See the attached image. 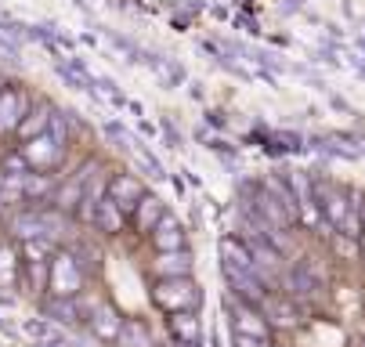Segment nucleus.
<instances>
[{"mask_svg": "<svg viewBox=\"0 0 365 347\" xmlns=\"http://www.w3.org/2000/svg\"><path fill=\"white\" fill-rule=\"evenodd\" d=\"M152 304L170 311V315H181V311H195L202 304V293L192 279H155Z\"/></svg>", "mask_w": 365, "mask_h": 347, "instance_id": "1", "label": "nucleus"}, {"mask_svg": "<svg viewBox=\"0 0 365 347\" xmlns=\"http://www.w3.org/2000/svg\"><path fill=\"white\" fill-rule=\"evenodd\" d=\"M225 304H228V315H232V329H235L239 336H257V340H272V322L264 318V311H260V308H253V304L239 301L235 293L228 296Z\"/></svg>", "mask_w": 365, "mask_h": 347, "instance_id": "2", "label": "nucleus"}, {"mask_svg": "<svg viewBox=\"0 0 365 347\" xmlns=\"http://www.w3.org/2000/svg\"><path fill=\"white\" fill-rule=\"evenodd\" d=\"M47 289L55 296H76L83 289V268L73 254H55L51 257V279Z\"/></svg>", "mask_w": 365, "mask_h": 347, "instance_id": "3", "label": "nucleus"}, {"mask_svg": "<svg viewBox=\"0 0 365 347\" xmlns=\"http://www.w3.org/2000/svg\"><path fill=\"white\" fill-rule=\"evenodd\" d=\"M221 271H225V279H228V286H232V293L239 296V301H246L253 308H260L268 301V282L257 271H242V268H221Z\"/></svg>", "mask_w": 365, "mask_h": 347, "instance_id": "4", "label": "nucleus"}, {"mask_svg": "<svg viewBox=\"0 0 365 347\" xmlns=\"http://www.w3.org/2000/svg\"><path fill=\"white\" fill-rule=\"evenodd\" d=\"M94 170H98V163L87 160V163H83V167H80L62 188H55V200H51V203H55V210H76V207L83 203V195H87V188H91L87 181H91Z\"/></svg>", "mask_w": 365, "mask_h": 347, "instance_id": "5", "label": "nucleus"}, {"mask_svg": "<svg viewBox=\"0 0 365 347\" xmlns=\"http://www.w3.org/2000/svg\"><path fill=\"white\" fill-rule=\"evenodd\" d=\"M106 188H109V200H113L123 214H127V210L134 214V210H138V203L148 195V192H145V185H141L134 174H113Z\"/></svg>", "mask_w": 365, "mask_h": 347, "instance_id": "6", "label": "nucleus"}, {"mask_svg": "<svg viewBox=\"0 0 365 347\" xmlns=\"http://www.w3.org/2000/svg\"><path fill=\"white\" fill-rule=\"evenodd\" d=\"M29 109H33V105H29V94L8 83V90L0 94V134L19 130V123L26 120V113H29Z\"/></svg>", "mask_w": 365, "mask_h": 347, "instance_id": "7", "label": "nucleus"}, {"mask_svg": "<svg viewBox=\"0 0 365 347\" xmlns=\"http://www.w3.org/2000/svg\"><path fill=\"white\" fill-rule=\"evenodd\" d=\"M62 152H66V148L51 138V134H40V138H33V141L22 145V156L29 160L33 170H51V167L62 160Z\"/></svg>", "mask_w": 365, "mask_h": 347, "instance_id": "8", "label": "nucleus"}, {"mask_svg": "<svg viewBox=\"0 0 365 347\" xmlns=\"http://www.w3.org/2000/svg\"><path fill=\"white\" fill-rule=\"evenodd\" d=\"M286 293L293 301H311V296L322 293V279L311 271V264H297L286 271Z\"/></svg>", "mask_w": 365, "mask_h": 347, "instance_id": "9", "label": "nucleus"}, {"mask_svg": "<svg viewBox=\"0 0 365 347\" xmlns=\"http://www.w3.org/2000/svg\"><path fill=\"white\" fill-rule=\"evenodd\" d=\"M120 329H123V315H120L113 304H98V308L91 311V333H94V340L116 343V340H120Z\"/></svg>", "mask_w": 365, "mask_h": 347, "instance_id": "10", "label": "nucleus"}, {"mask_svg": "<svg viewBox=\"0 0 365 347\" xmlns=\"http://www.w3.org/2000/svg\"><path fill=\"white\" fill-rule=\"evenodd\" d=\"M260 311H264V318L272 322V329H293L300 322V311H297V301L293 296H279V293H268V301L260 304Z\"/></svg>", "mask_w": 365, "mask_h": 347, "instance_id": "11", "label": "nucleus"}, {"mask_svg": "<svg viewBox=\"0 0 365 347\" xmlns=\"http://www.w3.org/2000/svg\"><path fill=\"white\" fill-rule=\"evenodd\" d=\"M351 207H354V200L344 192V188H326V195H322V203H319V210H322V217H326V224L333 228V232H340L344 228V221H347V214H351Z\"/></svg>", "mask_w": 365, "mask_h": 347, "instance_id": "12", "label": "nucleus"}, {"mask_svg": "<svg viewBox=\"0 0 365 347\" xmlns=\"http://www.w3.org/2000/svg\"><path fill=\"white\" fill-rule=\"evenodd\" d=\"M148 239H152V246H155V254H174V250H185V224H181L174 214H167L160 224H155V232H152Z\"/></svg>", "mask_w": 365, "mask_h": 347, "instance_id": "13", "label": "nucleus"}, {"mask_svg": "<svg viewBox=\"0 0 365 347\" xmlns=\"http://www.w3.org/2000/svg\"><path fill=\"white\" fill-rule=\"evenodd\" d=\"M152 275H155V279H192V254H188V250L155 254Z\"/></svg>", "mask_w": 365, "mask_h": 347, "instance_id": "14", "label": "nucleus"}, {"mask_svg": "<svg viewBox=\"0 0 365 347\" xmlns=\"http://www.w3.org/2000/svg\"><path fill=\"white\" fill-rule=\"evenodd\" d=\"M221 268L257 271V264H253V254H250L246 239H235V235H225V239H221Z\"/></svg>", "mask_w": 365, "mask_h": 347, "instance_id": "15", "label": "nucleus"}, {"mask_svg": "<svg viewBox=\"0 0 365 347\" xmlns=\"http://www.w3.org/2000/svg\"><path fill=\"white\" fill-rule=\"evenodd\" d=\"M51 116H55V105H47V102H36L29 113H26V120L19 123V138L22 141H33V138H40V134H47V127H51Z\"/></svg>", "mask_w": 365, "mask_h": 347, "instance_id": "16", "label": "nucleus"}, {"mask_svg": "<svg viewBox=\"0 0 365 347\" xmlns=\"http://www.w3.org/2000/svg\"><path fill=\"white\" fill-rule=\"evenodd\" d=\"M163 217H167V210H163L160 195H145V200L138 203V210H134V228H138V235H152L155 224H160Z\"/></svg>", "mask_w": 365, "mask_h": 347, "instance_id": "17", "label": "nucleus"}, {"mask_svg": "<svg viewBox=\"0 0 365 347\" xmlns=\"http://www.w3.org/2000/svg\"><path fill=\"white\" fill-rule=\"evenodd\" d=\"M43 315H47L51 322H66V326H76V322L83 318L76 296H51V301L43 304Z\"/></svg>", "mask_w": 365, "mask_h": 347, "instance_id": "18", "label": "nucleus"}, {"mask_svg": "<svg viewBox=\"0 0 365 347\" xmlns=\"http://www.w3.org/2000/svg\"><path fill=\"white\" fill-rule=\"evenodd\" d=\"M94 228L98 232H106V235H120L123 232V210L109 200V195H106V200H101L98 203V214H94Z\"/></svg>", "mask_w": 365, "mask_h": 347, "instance_id": "19", "label": "nucleus"}, {"mask_svg": "<svg viewBox=\"0 0 365 347\" xmlns=\"http://www.w3.org/2000/svg\"><path fill=\"white\" fill-rule=\"evenodd\" d=\"M120 347H155L152 343V329L141 322V318H123V329H120Z\"/></svg>", "mask_w": 365, "mask_h": 347, "instance_id": "20", "label": "nucleus"}, {"mask_svg": "<svg viewBox=\"0 0 365 347\" xmlns=\"http://www.w3.org/2000/svg\"><path fill=\"white\" fill-rule=\"evenodd\" d=\"M170 329H174V336H181V343H199V336H202V326H199V315L195 311L174 315L170 318Z\"/></svg>", "mask_w": 365, "mask_h": 347, "instance_id": "21", "label": "nucleus"}, {"mask_svg": "<svg viewBox=\"0 0 365 347\" xmlns=\"http://www.w3.org/2000/svg\"><path fill=\"white\" fill-rule=\"evenodd\" d=\"M22 329H26V336H33L36 343H55V340H66V336L58 333V326L51 322V318H26V322H22Z\"/></svg>", "mask_w": 365, "mask_h": 347, "instance_id": "22", "label": "nucleus"}, {"mask_svg": "<svg viewBox=\"0 0 365 347\" xmlns=\"http://www.w3.org/2000/svg\"><path fill=\"white\" fill-rule=\"evenodd\" d=\"M155 73H160V76H163V80H167L170 87H181V83L188 80V73H185L181 66H174V62H167V58L160 62V69H155Z\"/></svg>", "mask_w": 365, "mask_h": 347, "instance_id": "23", "label": "nucleus"}, {"mask_svg": "<svg viewBox=\"0 0 365 347\" xmlns=\"http://www.w3.org/2000/svg\"><path fill=\"white\" fill-rule=\"evenodd\" d=\"M15 279V257L11 250H0V282H11Z\"/></svg>", "mask_w": 365, "mask_h": 347, "instance_id": "24", "label": "nucleus"}, {"mask_svg": "<svg viewBox=\"0 0 365 347\" xmlns=\"http://www.w3.org/2000/svg\"><path fill=\"white\" fill-rule=\"evenodd\" d=\"M235 347H272V340H257V336H239L235 333Z\"/></svg>", "mask_w": 365, "mask_h": 347, "instance_id": "25", "label": "nucleus"}, {"mask_svg": "<svg viewBox=\"0 0 365 347\" xmlns=\"http://www.w3.org/2000/svg\"><path fill=\"white\" fill-rule=\"evenodd\" d=\"M163 130H167V141H170L174 148H181V145H185V141H181V134L174 130V123H163Z\"/></svg>", "mask_w": 365, "mask_h": 347, "instance_id": "26", "label": "nucleus"}, {"mask_svg": "<svg viewBox=\"0 0 365 347\" xmlns=\"http://www.w3.org/2000/svg\"><path fill=\"white\" fill-rule=\"evenodd\" d=\"M138 127H141V134H145V138H155V127H152V123H148V120H141V123H138Z\"/></svg>", "mask_w": 365, "mask_h": 347, "instance_id": "27", "label": "nucleus"}, {"mask_svg": "<svg viewBox=\"0 0 365 347\" xmlns=\"http://www.w3.org/2000/svg\"><path fill=\"white\" fill-rule=\"evenodd\" d=\"M36 347H76V343H69V340H55V343H36Z\"/></svg>", "mask_w": 365, "mask_h": 347, "instance_id": "28", "label": "nucleus"}, {"mask_svg": "<svg viewBox=\"0 0 365 347\" xmlns=\"http://www.w3.org/2000/svg\"><path fill=\"white\" fill-rule=\"evenodd\" d=\"M358 214H361V242H365V200L358 203Z\"/></svg>", "mask_w": 365, "mask_h": 347, "instance_id": "29", "label": "nucleus"}, {"mask_svg": "<svg viewBox=\"0 0 365 347\" xmlns=\"http://www.w3.org/2000/svg\"><path fill=\"white\" fill-rule=\"evenodd\" d=\"M0 333H11V326H8L4 318H0Z\"/></svg>", "mask_w": 365, "mask_h": 347, "instance_id": "30", "label": "nucleus"}, {"mask_svg": "<svg viewBox=\"0 0 365 347\" xmlns=\"http://www.w3.org/2000/svg\"><path fill=\"white\" fill-rule=\"evenodd\" d=\"M8 90V83H4V76H0V94H4Z\"/></svg>", "mask_w": 365, "mask_h": 347, "instance_id": "31", "label": "nucleus"}, {"mask_svg": "<svg viewBox=\"0 0 365 347\" xmlns=\"http://www.w3.org/2000/svg\"><path fill=\"white\" fill-rule=\"evenodd\" d=\"M361 26H365V19H361Z\"/></svg>", "mask_w": 365, "mask_h": 347, "instance_id": "32", "label": "nucleus"}, {"mask_svg": "<svg viewBox=\"0 0 365 347\" xmlns=\"http://www.w3.org/2000/svg\"><path fill=\"white\" fill-rule=\"evenodd\" d=\"M361 347H365V343H361Z\"/></svg>", "mask_w": 365, "mask_h": 347, "instance_id": "33", "label": "nucleus"}]
</instances>
